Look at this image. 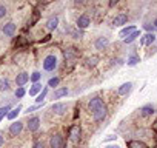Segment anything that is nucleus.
<instances>
[{
    "mask_svg": "<svg viewBox=\"0 0 157 148\" xmlns=\"http://www.w3.org/2000/svg\"><path fill=\"white\" fill-rule=\"evenodd\" d=\"M139 62H140V57H139L137 54H132V56H129V57H128L126 65H128V66H136Z\"/></svg>",
    "mask_w": 157,
    "mask_h": 148,
    "instance_id": "25",
    "label": "nucleus"
},
{
    "mask_svg": "<svg viewBox=\"0 0 157 148\" xmlns=\"http://www.w3.org/2000/svg\"><path fill=\"white\" fill-rule=\"evenodd\" d=\"M103 148H120V146H119V145H116V143H114V145H105V146H103Z\"/></svg>",
    "mask_w": 157,
    "mask_h": 148,
    "instance_id": "38",
    "label": "nucleus"
},
{
    "mask_svg": "<svg viewBox=\"0 0 157 148\" xmlns=\"http://www.w3.org/2000/svg\"><path fill=\"white\" fill-rule=\"evenodd\" d=\"M20 111H22V105H17L16 108H13V110L8 113V116H6V117H8L10 120H14V119L20 114Z\"/></svg>",
    "mask_w": 157,
    "mask_h": 148,
    "instance_id": "23",
    "label": "nucleus"
},
{
    "mask_svg": "<svg viewBox=\"0 0 157 148\" xmlns=\"http://www.w3.org/2000/svg\"><path fill=\"white\" fill-rule=\"evenodd\" d=\"M137 37H140V31H139V29H136V31H134V33H131L126 39H123V43L129 45V43H132L134 40H137Z\"/></svg>",
    "mask_w": 157,
    "mask_h": 148,
    "instance_id": "22",
    "label": "nucleus"
},
{
    "mask_svg": "<svg viewBox=\"0 0 157 148\" xmlns=\"http://www.w3.org/2000/svg\"><path fill=\"white\" fill-rule=\"evenodd\" d=\"M16 29H17V26H16V23H13V22L5 23V25H3V28H2L3 34H5V36H8V37L14 36V34H16Z\"/></svg>",
    "mask_w": 157,
    "mask_h": 148,
    "instance_id": "14",
    "label": "nucleus"
},
{
    "mask_svg": "<svg viewBox=\"0 0 157 148\" xmlns=\"http://www.w3.org/2000/svg\"><path fill=\"white\" fill-rule=\"evenodd\" d=\"M26 128H28V131H31V133L37 131V130L40 128V117H37V116L29 117V120L26 122Z\"/></svg>",
    "mask_w": 157,
    "mask_h": 148,
    "instance_id": "8",
    "label": "nucleus"
},
{
    "mask_svg": "<svg viewBox=\"0 0 157 148\" xmlns=\"http://www.w3.org/2000/svg\"><path fill=\"white\" fill-rule=\"evenodd\" d=\"M137 28H136V25H129V26H125V28H122L120 29V33H119V37H122V39H126L131 33H134Z\"/></svg>",
    "mask_w": 157,
    "mask_h": 148,
    "instance_id": "19",
    "label": "nucleus"
},
{
    "mask_svg": "<svg viewBox=\"0 0 157 148\" xmlns=\"http://www.w3.org/2000/svg\"><path fill=\"white\" fill-rule=\"evenodd\" d=\"M105 103H103V100L100 99V97H93L91 100H90V103H88V110H90V113H96L99 108H102Z\"/></svg>",
    "mask_w": 157,
    "mask_h": 148,
    "instance_id": "6",
    "label": "nucleus"
},
{
    "mask_svg": "<svg viewBox=\"0 0 157 148\" xmlns=\"http://www.w3.org/2000/svg\"><path fill=\"white\" fill-rule=\"evenodd\" d=\"M63 143H65V139H63V136L59 134V133H57V134H52L51 139H49V146H51V148H62Z\"/></svg>",
    "mask_w": 157,
    "mask_h": 148,
    "instance_id": "4",
    "label": "nucleus"
},
{
    "mask_svg": "<svg viewBox=\"0 0 157 148\" xmlns=\"http://www.w3.org/2000/svg\"><path fill=\"white\" fill-rule=\"evenodd\" d=\"M46 94H48V87H45V88L42 90V93L36 97V103H43V100H45Z\"/></svg>",
    "mask_w": 157,
    "mask_h": 148,
    "instance_id": "28",
    "label": "nucleus"
},
{
    "mask_svg": "<svg viewBox=\"0 0 157 148\" xmlns=\"http://www.w3.org/2000/svg\"><path fill=\"white\" fill-rule=\"evenodd\" d=\"M108 45H109V39H108V37H105V36L97 37V39H96V42H94V48H96V49H99V51L106 49V48H108Z\"/></svg>",
    "mask_w": 157,
    "mask_h": 148,
    "instance_id": "7",
    "label": "nucleus"
},
{
    "mask_svg": "<svg viewBox=\"0 0 157 148\" xmlns=\"http://www.w3.org/2000/svg\"><path fill=\"white\" fill-rule=\"evenodd\" d=\"M23 130V122L22 120H14L11 125H10V134L14 137V136H19Z\"/></svg>",
    "mask_w": 157,
    "mask_h": 148,
    "instance_id": "9",
    "label": "nucleus"
},
{
    "mask_svg": "<svg viewBox=\"0 0 157 148\" xmlns=\"http://www.w3.org/2000/svg\"><path fill=\"white\" fill-rule=\"evenodd\" d=\"M11 105H5V107H0V122H2V119H5V116H8V113L11 111Z\"/></svg>",
    "mask_w": 157,
    "mask_h": 148,
    "instance_id": "26",
    "label": "nucleus"
},
{
    "mask_svg": "<svg viewBox=\"0 0 157 148\" xmlns=\"http://www.w3.org/2000/svg\"><path fill=\"white\" fill-rule=\"evenodd\" d=\"M90 25H91V19H90L88 14H80V16L77 17V22H75V28H77V29L83 31V29H86Z\"/></svg>",
    "mask_w": 157,
    "mask_h": 148,
    "instance_id": "2",
    "label": "nucleus"
},
{
    "mask_svg": "<svg viewBox=\"0 0 157 148\" xmlns=\"http://www.w3.org/2000/svg\"><path fill=\"white\" fill-rule=\"evenodd\" d=\"M157 40V36L154 33H146L145 36L140 37V46H149Z\"/></svg>",
    "mask_w": 157,
    "mask_h": 148,
    "instance_id": "5",
    "label": "nucleus"
},
{
    "mask_svg": "<svg viewBox=\"0 0 157 148\" xmlns=\"http://www.w3.org/2000/svg\"><path fill=\"white\" fill-rule=\"evenodd\" d=\"M42 79V74L39 72V71H34L31 76H29V80L33 82V84H39V80Z\"/></svg>",
    "mask_w": 157,
    "mask_h": 148,
    "instance_id": "31",
    "label": "nucleus"
},
{
    "mask_svg": "<svg viewBox=\"0 0 157 148\" xmlns=\"http://www.w3.org/2000/svg\"><path fill=\"white\" fill-rule=\"evenodd\" d=\"M25 94H26V91H25V88H23V87H22V88H17V90H16V97H17V99H22V97H23Z\"/></svg>",
    "mask_w": 157,
    "mask_h": 148,
    "instance_id": "33",
    "label": "nucleus"
},
{
    "mask_svg": "<svg viewBox=\"0 0 157 148\" xmlns=\"http://www.w3.org/2000/svg\"><path fill=\"white\" fill-rule=\"evenodd\" d=\"M78 56V51L75 49V48H68L66 51H65V59L68 60V62H71L72 59H75Z\"/></svg>",
    "mask_w": 157,
    "mask_h": 148,
    "instance_id": "20",
    "label": "nucleus"
},
{
    "mask_svg": "<svg viewBox=\"0 0 157 148\" xmlns=\"http://www.w3.org/2000/svg\"><path fill=\"white\" fill-rule=\"evenodd\" d=\"M42 107H43V103H36V105H31V107H28V108H26V111H25V113H26V114H28V113H33V111H36V110L42 108Z\"/></svg>",
    "mask_w": 157,
    "mask_h": 148,
    "instance_id": "32",
    "label": "nucleus"
},
{
    "mask_svg": "<svg viewBox=\"0 0 157 148\" xmlns=\"http://www.w3.org/2000/svg\"><path fill=\"white\" fill-rule=\"evenodd\" d=\"M154 113H155V108H154L152 103H146V105H143V107L140 108V116H142V117H149V116H152Z\"/></svg>",
    "mask_w": 157,
    "mask_h": 148,
    "instance_id": "13",
    "label": "nucleus"
},
{
    "mask_svg": "<svg viewBox=\"0 0 157 148\" xmlns=\"http://www.w3.org/2000/svg\"><path fill=\"white\" fill-rule=\"evenodd\" d=\"M131 88H132V84H131V82H125V84H122V85L117 88V94H119V96H126V94H129Z\"/></svg>",
    "mask_w": 157,
    "mask_h": 148,
    "instance_id": "16",
    "label": "nucleus"
},
{
    "mask_svg": "<svg viewBox=\"0 0 157 148\" xmlns=\"http://www.w3.org/2000/svg\"><path fill=\"white\" fill-rule=\"evenodd\" d=\"M143 28H145L148 33H154V29H155V28H154L151 23H145V25H143Z\"/></svg>",
    "mask_w": 157,
    "mask_h": 148,
    "instance_id": "35",
    "label": "nucleus"
},
{
    "mask_svg": "<svg viewBox=\"0 0 157 148\" xmlns=\"http://www.w3.org/2000/svg\"><path fill=\"white\" fill-rule=\"evenodd\" d=\"M57 26H59V16H52V17H49L48 22H46V29L54 31Z\"/></svg>",
    "mask_w": 157,
    "mask_h": 148,
    "instance_id": "18",
    "label": "nucleus"
},
{
    "mask_svg": "<svg viewBox=\"0 0 157 148\" xmlns=\"http://www.w3.org/2000/svg\"><path fill=\"white\" fill-rule=\"evenodd\" d=\"M33 148H45V143L43 142H40V140H37L36 143H34V146Z\"/></svg>",
    "mask_w": 157,
    "mask_h": 148,
    "instance_id": "37",
    "label": "nucleus"
},
{
    "mask_svg": "<svg viewBox=\"0 0 157 148\" xmlns=\"http://www.w3.org/2000/svg\"><path fill=\"white\" fill-rule=\"evenodd\" d=\"M28 82H29V74L28 72H20V74H17V76H16V84H17L19 88H22Z\"/></svg>",
    "mask_w": 157,
    "mask_h": 148,
    "instance_id": "15",
    "label": "nucleus"
},
{
    "mask_svg": "<svg viewBox=\"0 0 157 148\" xmlns=\"http://www.w3.org/2000/svg\"><path fill=\"white\" fill-rule=\"evenodd\" d=\"M126 22H128V14H125V13H120L113 19L114 26H123V25H126Z\"/></svg>",
    "mask_w": 157,
    "mask_h": 148,
    "instance_id": "12",
    "label": "nucleus"
},
{
    "mask_svg": "<svg viewBox=\"0 0 157 148\" xmlns=\"http://www.w3.org/2000/svg\"><path fill=\"white\" fill-rule=\"evenodd\" d=\"M57 68V57L54 54H49L43 59V69L45 71H54Z\"/></svg>",
    "mask_w": 157,
    "mask_h": 148,
    "instance_id": "1",
    "label": "nucleus"
},
{
    "mask_svg": "<svg viewBox=\"0 0 157 148\" xmlns=\"http://www.w3.org/2000/svg\"><path fill=\"white\" fill-rule=\"evenodd\" d=\"M106 116H108V108L103 105L102 108H99L96 113H93V119L96 120V122H103L105 119H106Z\"/></svg>",
    "mask_w": 157,
    "mask_h": 148,
    "instance_id": "10",
    "label": "nucleus"
},
{
    "mask_svg": "<svg viewBox=\"0 0 157 148\" xmlns=\"http://www.w3.org/2000/svg\"><path fill=\"white\" fill-rule=\"evenodd\" d=\"M155 123H157V122H155Z\"/></svg>",
    "mask_w": 157,
    "mask_h": 148,
    "instance_id": "41",
    "label": "nucleus"
},
{
    "mask_svg": "<svg viewBox=\"0 0 157 148\" xmlns=\"http://www.w3.org/2000/svg\"><path fill=\"white\" fill-rule=\"evenodd\" d=\"M66 110H68V105H66V103H62V102H56V103L51 105V111H52L54 114H59V116L65 114Z\"/></svg>",
    "mask_w": 157,
    "mask_h": 148,
    "instance_id": "11",
    "label": "nucleus"
},
{
    "mask_svg": "<svg viewBox=\"0 0 157 148\" xmlns=\"http://www.w3.org/2000/svg\"><path fill=\"white\" fill-rule=\"evenodd\" d=\"M152 26H154V28H155V29H157V17H155V19H154V20H152Z\"/></svg>",
    "mask_w": 157,
    "mask_h": 148,
    "instance_id": "40",
    "label": "nucleus"
},
{
    "mask_svg": "<svg viewBox=\"0 0 157 148\" xmlns=\"http://www.w3.org/2000/svg\"><path fill=\"white\" fill-rule=\"evenodd\" d=\"M97 63H99V57H96V56H91V57L86 59V66L88 68H94Z\"/></svg>",
    "mask_w": 157,
    "mask_h": 148,
    "instance_id": "27",
    "label": "nucleus"
},
{
    "mask_svg": "<svg viewBox=\"0 0 157 148\" xmlns=\"http://www.w3.org/2000/svg\"><path fill=\"white\" fill-rule=\"evenodd\" d=\"M42 84H33V87L29 88V96H33V97H37L40 93H42Z\"/></svg>",
    "mask_w": 157,
    "mask_h": 148,
    "instance_id": "21",
    "label": "nucleus"
},
{
    "mask_svg": "<svg viewBox=\"0 0 157 148\" xmlns=\"http://www.w3.org/2000/svg\"><path fill=\"white\" fill-rule=\"evenodd\" d=\"M68 136H69V139L72 140V142H78L80 140V137H82V128H80V125H72L71 128H69V131H68Z\"/></svg>",
    "mask_w": 157,
    "mask_h": 148,
    "instance_id": "3",
    "label": "nucleus"
},
{
    "mask_svg": "<svg viewBox=\"0 0 157 148\" xmlns=\"http://www.w3.org/2000/svg\"><path fill=\"white\" fill-rule=\"evenodd\" d=\"M5 143V139H3V136L2 134H0V148H2V145Z\"/></svg>",
    "mask_w": 157,
    "mask_h": 148,
    "instance_id": "39",
    "label": "nucleus"
},
{
    "mask_svg": "<svg viewBox=\"0 0 157 148\" xmlns=\"http://www.w3.org/2000/svg\"><path fill=\"white\" fill-rule=\"evenodd\" d=\"M69 93V90L66 87H59L57 90H54L52 93V99H62V97H66Z\"/></svg>",
    "mask_w": 157,
    "mask_h": 148,
    "instance_id": "17",
    "label": "nucleus"
},
{
    "mask_svg": "<svg viewBox=\"0 0 157 148\" xmlns=\"http://www.w3.org/2000/svg\"><path fill=\"white\" fill-rule=\"evenodd\" d=\"M128 148H148V145L140 142V140H129L128 142Z\"/></svg>",
    "mask_w": 157,
    "mask_h": 148,
    "instance_id": "24",
    "label": "nucleus"
},
{
    "mask_svg": "<svg viewBox=\"0 0 157 148\" xmlns=\"http://www.w3.org/2000/svg\"><path fill=\"white\" fill-rule=\"evenodd\" d=\"M117 139V136H114V134H108L106 137H105V142H111V140H116Z\"/></svg>",
    "mask_w": 157,
    "mask_h": 148,
    "instance_id": "36",
    "label": "nucleus"
},
{
    "mask_svg": "<svg viewBox=\"0 0 157 148\" xmlns=\"http://www.w3.org/2000/svg\"><path fill=\"white\" fill-rule=\"evenodd\" d=\"M10 80L8 79H0V91H10Z\"/></svg>",
    "mask_w": 157,
    "mask_h": 148,
    "instance_id": "29",
    "label": "nucleus"
},
{
    "mask_svg": "<svg viewBox=\"0 0 157 148\" xmlns=\"http://www.w3.org/2000/svg\"><path fill=\"white\" fill-rule=\"evenodd\" d=\"M59 84H60V77H51L49 80H48V87H51V88H59Z\"/></svg>",
    "mask_w": 157,
    "mask_h": 148,
    "instance_id": "30",
    "label": "nucleus"
},
{
    "mask_svg": "<svg viewBox=\"0 0 157 148\" xmlns=\"http://www.w3.org/2000/svg\"><path fill=\"white\" fill-rule=\"evenodd\" d=\"M6 14H8V8H6L5 5H2V3H0V19H3Z\"/></svg>",
    "mask_w": 157,
    "mask_h": 148,
    "instance_id": "34",
    "label": "nucleus"
}]
</instances>
